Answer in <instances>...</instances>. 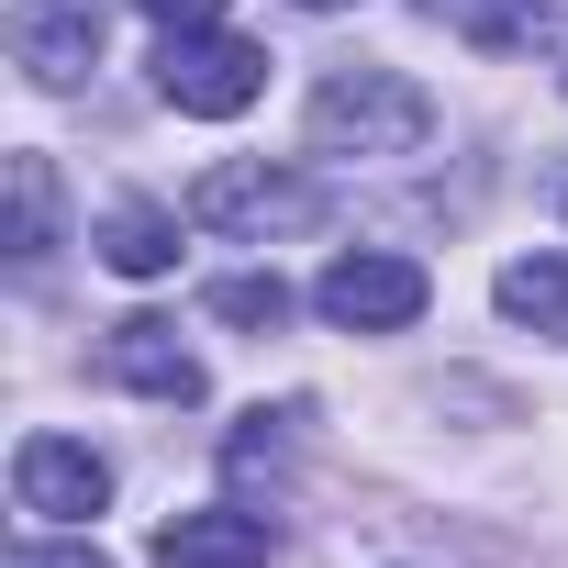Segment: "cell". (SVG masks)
I'll use <instances>...</instances> for the list:
<instances>
[{"mask_svg": "<svg viewBox=\"0 0 568 568\" xmlns=\"http://www.w3.org/2000/svg\"><path fill=\"white\" fill-rule=\"evenodd\" d=\"M179 212H190L201 234H223V245H278V234H313V223H324V190H313L302 168H278V156H223V168L190 179Z\"/></svg>", "mask_w": 568, "mask_h": 568, "instance_id": "1", "label": "cell"}, {"mask_svg": "<svg viewBox=\"0 0 568 568\" xmlns=\"http://www.w3.org/2000/svg\"><path fill=\"white\" fill-rule=\"evenodd\" d=\"M435 134V101L402 68H324L313 90V145L324 156H413Z\"/></svg>", "mask_w": 568, "mask_h": 568, "instance_id": "2", "label": "cell"}, {"mask_svg": "<svg viewBox=\"0 0 568 568\" xmlns=\"http://www.w3.org/2000/svg\"><path fill=\"white\" fill-rule=\"evenodd\" d=\"M424 302H435V278L413 256H390V245H357V256H335L313 278V313L335 335H402V324H424Z\"/></svg>", "mask_w": 568, "mask_h": 568, "instance_id": "3", "label": "cell"}, {"mask_svg": "<svg viewBox=\"0 0 568 568\" xmlns=\"http://www.w3.org/2000/svg\"><path fill=\"white\" fill-rule=\"evenodd\" d=\"M256 90H267V57H256L245 34H223V23H212V34H168V45H156V101H168V112H190V123H234Z\"/></svg>", "mask_w": 568, "mask_h": 568, "instance_id": "4", "label": "cell"}, {"mask_svg": "<svg viewBox=\"0 0 568 568\" xmlns=\"http://www.w3.org/2000/svg\"><path fill=\"white\" fill-rule=\"evenodd\" d=\"M12 501H23L34 524H90V513L112 501V457L79 446V435H23V446H12Z\"/></svg>", "mask_w": 568, "mask_h": 568, "instance_id": "5", "label": "cell"}, {"mask_svg": "<svg viewBox=\"0 0 568 568\" xmlns=\"http://www.w3.org/2000/svg\"><path fill=\"white\" fill-rule=\"evenodd\" d=\"M12 57L34 90H79L101 68V0H12Z\"/></svg>", "mask_w": 568, "mask_h": 568, "instance_id": "6", "label": "cell"}, {"mask_svg": "<svg viewBox=\"0 0 568 568\" xmlns=\"http://www.w3.org/2000/svg\"><path fill=\"white\" fill-rule=\"evenodd\" d=\"M101 379H123L134 402H201V357L179 346V324H156V313H134V324H112L101 335Z\"/></svg>", "mask_w": 568, "mask_h": 568, "instance_id": "7", "label": "cell"}, {"mask_svg": "<svg viewBox=\"0 0 568 568\" xmlns=\"http://www.w3.org/2000/svg\"><path fill=\"white\" fill-rule=\"evenodd\" d=\"M156 568H267V524L245 501H201L156 524Z\"/></svg>", "mask_w": 568, "mask_h": 568, "instance_id": "8", "label": "cell"}, {"mask_svg": "<svg viewBox=\"0 0 568 568\" xmlns=\"http://www.w3.org/2000/svg\"><path fill=\"white\" fill-rule=\"evenodd\" d=\"M413 12L446 23L457 45H479V57H524V45L557 34V0H413Z\"/></svg>", "mask_w": 568, "mask_h": 568, "instance_id": "9", "label": "cell"}, {"mask_svg": "<svg viewBox=\"0 0 568 568\" xmlns=\"http://www.w3.org/2000/svg\"><path fill=\"white\" fill-rule=\"evenodd\" d=\"M90 245H101L112 278H168V267H179V212H156V201H112V212L90 223Z\"/></svg>", "mask_w": 568, "mask_h": 568, "instance_id": "10", "label": "cell"}, {"mask_svg": "<svg viewBox=\"0 0 568 568\" xmlns=\"http://www.w3.org/2000/svg\"><path fill=\"white\" fill-rule=\"evenodd\" d=\"M490 302H501L513 324H535V335H568V256H513V267L490 278Z\"/></svg>", "mask_w": 568, "mask_h": 568, "instance_id": "11", "label": "cell"}, {"mask_svg": "<svg viewBox=\"0 0 568 568\" xmlns=\"http://www.w3.org/2000/svg\"><path fill=\"white\" fill-rule=\"evenodd\" d=\"M45 256H57V168L12 156V267H45Z\"/></svg>", "mask_w": 568, "mask_h": 568, "instance_id": "12", "label": "cell"}, {"mask_svg": "<svg viewBox=\"0 0 568 568\" xmlns=\"http://www.w3.org/2000/svg\"><path fill=\"white\" fill-rule=\"evenodd\" d=\"M212 324H234V335H278V324H291V278H278V267H234V278H212Z\"/></svg>", "mask_w": 568, "mask_h": 568, "instance_id": "13", "label": "cell"}, {"mask_svg": "<svg viewBox=\"0 0 568 568\" xmlns=\"http://www.w3.org/2000/svg\"><path fill=\"white\" fill-rule=\"evenodd\" d=\"M302 424H313L302 402H278V413H245V424L223 435V468H234V479H256V468H278V457L302 446Z\"/></svg>", "mask_w": 568, "mask_h": 568, "instance_id": "14", "label": "cell"}, {"mask_svg": "<svg viewBox=\"0 0 568 568\" xmlns=\"http://www.w3.org/2000/svg\"><path fill=\"white\" fill-rule=\"evenodd\" d=\"M134 12H145L156 34H212V23H223V0H134Z\"/></svg>", "mask_w": 568, "mask_h": 568, "instance_id": "15", "label": "cell"}, {"mask_svg": "<svg viewBox=\"0 0 568 568\" xmlns=\"http://www.w3.org/2000/svg\"><path fill=\"white\" fill-rule=\"evenodd\" d=\"M12 568H112V557H101V546H23Z\"/></svg>", "mask_w": 568, "mask_h": 568, "instance_id": "16", "label": "cell"}, {"mask_svg": "<svg viewBox=\"0 0 568 568\" xmlns=\"http://www.w3.org/2000/svg\"><path fill=\"white\" fill-rule=\"evenodd\" d=\"M302 12H335V0H302Z\"/></svg>", "mask_w": 568, "mask_h": 568, "instance_id": "17", "label": "cell"}]
</instances>
